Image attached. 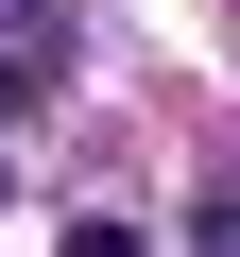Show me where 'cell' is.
I'll return each mask as SVG.
<instances>
[{
  "instance_id": "obj_2",
  "label": "cell",
  "mask_w": 240,
  "mask_h": 257,
  "mask_svg": "<svg viewBox=\"0 0 240 257\" xmlns=\"http://www.w3.org/2000/svg\"><path fill=\"white\" fill-rule=\"evenodd\" d=\"M69 257H155V240H138V223H69Z\"/></svg>"
},
{
  "instance_id": "obj_3",
  "label": "cell",
  "mask_w": 240,
  "mask_h": 257,
  "mask_svg": "<svg viewBox=\"0 0 240 257\" xmlns=\"http://www.w3.org/2000/svg\"><path fill=\"white\" fill-rule=\"evenodd\" d=\"M189 257H240V206H206V223H189Z\"/></svg>"
},
{
  "instance_id": "obj_1",
  "label": "cell",
  "mask_w": 240,
  "mask_h": 257,
  "mask_svg": "<svg viewBox=\"0 0 240 257\" xmlns=\"http://www.w3.org/2000/svg\"><path fill=\"white\" fill-rule=\"evenodd\" d=\"M52 86H69V35H52V18H18V35H0V120H35Z\"/></svg>"
}]
</instances>
